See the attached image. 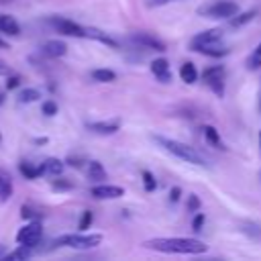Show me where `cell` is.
Returning <instances> with one entry per match:
<instances>
[{"label": "cell", "instance_id": "obj_1", "mask_svg": "<svg viewBox=\"0 0 261 261\" xmlns=\"http://www.w3.org/2000/svg\"><path fill=\"white\" fill-rule=\"evenodd\" d=\"M141 247L159 253H175V255H202L208 251V245L204 241L190 237H155L143 241Z\"/></svg>", "mask_w": 261, "mask_h": 261}, {"label": "cell", "instance_id": "obj_2", "mask_svg": "<svg viewBox=\"0 0 261 261\" xmlns=\"http://www.w3.org/2000/svg\"><path fill=\"white\" fill-rule=\"evenodd\" d=\"M151 139H153L163 151L171 153L173 157H177V159H181V161H186V163H192V165H198V167H208V165H210L204 155H200L194 147H190V145H186V143H181V141L167 139V137H161V135H153Z\"/></svg>", "mask_w": 261, "mask_h": 261}, {"label": "cell", "instance_id": "obj_3", "mask_svg": "<svg viewBox=\"0 0 261 261\" xmlns=\"http://www.w3.org/2000/svg\"><path fill=\"white\" fill-rule=\"evenodd\" d=\"M102 234L100 232H90V234H86L84 230H80V232H67V234H61V237H57L55 241H53V245L55 247H69V249H94V247H98L100 243H102Z\"/></svg>", "mask_w": 261, "mask_h": 261}, {"label": "cell", "instance_id": "obj_4", "mask_svg": "<svg viewBox=\"0 0 261 261\" xmlns=\"http://www.w3.org/2000/svg\"><path fill=\"white\" fill-rule=\"evenodd\" d=\"M239 4L232 2V0H214L210 4H204V6H198V14L200 16H208V18H232L237 12H239Z\"/></svg>", "mask_w": 261, "mask_h": 261}, {"label": "cell", "instance_id": "obj_5", "mask_svg": "<svg viewBox=\"0 0 261 261\" xmlns=\"http://www.w3.org/2000/svg\"><path fill=\"white\" fill-rule=\"evenodd\" d=\"M41 237H43V226H41V220H31L27 222L22 228H18L16 232V243L18 245H27V247H37L41 243Z\"/></svg>", "mask_w": 261, "mask_h": 261}, {"label": "cell", "instance_id": "obj_6", "mask_svg": "<svg viewBox=\"0 0 261 261\" xmlns=\"http://www.w3.org/2000/svg\"><path fill=\"white\" fill-rule=\"evenodd\" d=\"M47 20H49V24H51L57 33H61V35H65V37L86 39V27H82V24H77V22L65 18V16H49Z\"/></svg>", "mask_w": 261, "mask_h": 261}, {"label": "cell", "instance_id": "obj_7", "mask_svg": "<svg viewBox=\"0 0 261 261\" xmlns=\"http://www.w3.org/2000/svg\"><path fill=\"white\" fill-rule=\"evenodd\" d=\"M202 80L204 84L218 96H224V65H210L202 71Z\"/></svg>", "mask_w": 261, "mask_h": 261}, {"label": "cell", "instance_id": "obj_8", "mask_svg": "<svg viewBox=\"0 0 261 261\" xmlns=\"http://www.w3.org/2000/svg\"><path fill=\"white\" fill-rule=\"evenodd\" d=\"M128 39H130L135 45L143 47V49H153V51H159V53H163V51L167 49V47H165V43H163L159 37H155V35H151V33H145V31L130 33V35H128Z\"/></svg>", "mask_w": 261, "mask_h": 261}, {"label": "cell", "instance_id": "obj_9", "mask_svg": "<svg viewBox=\"0 0 261 261\" xmlns=\"http://www.w3.org/2000/svg\"><path fill=\"white\" fill-rule=\"evenodd\" d=\"M90 196L94 200H118L124 196V188L112 186V184H98L90 190Z\"/></svg>", "mask_w": 261, "mask_h": 261}, {"label": "cell", "instance_id": "obj_10", "mask_svg": "<svg viewBox=\"0 0 261 261\" xmlns=\"http://www.w3.org/2000/svg\"><path fill=\"white\" fill-rule=\"evenodd\" d=\"M224 37V31L222 29H208V31H202V33H196L190 41V47L192 51H196L198 47L202 45H210V43H220Z\"/></svg>", "mask_w": 261, "mask_h": 261}, {"label": "cell", "instance_id": "obj_11", "mask_svg": "<svg viewBox=\"0 0 261 261\" xmlns=\"http://www.w3.org/2000/svg\"><path fill=\"white\" fill-rule=\"evenodd\" d=\"M149 69H151V73L155 75V80H157L159 84H171V82H173V73H171L169 61H167L165 57L153 59L151 65H149Z\"/></svg>", "mask_w": 261, "mask_h": 261}, {"label": "cell", "instance_id": "obj_12", "mask_svg": "<svg viewBox=\"0 0 261 261\" xmlns=\"http://www.w3.org/2000/svg\"><path fill=\"white\" fill-rule=\"evenodd\" d=\"M86 128L94 135H114L120 128V120L118 118H110V120H94V122H86Z\"/></svg>", "mask_w": 261, "mask_h": 261}, {"label": "cell", "instance_id": "obj_13", "mask_svg": "<svg viewBox=\"0 0 261 261\" xmlns=\"http://www.w3.org/2000/svg\"><path fill=\"white\" fill-rule=\"evenodd\" d=\"M41 53L45 57H51V59H57V57H63L67 53V45L59 39H49L41 45Z\"/></svg>", "mask_w": 261, "mask_h": 261}, {"label": "cell", "instance_id": "obj_14", "mask_svg": "<svg viewBox=\"0 0 261 261\" xmlns=\"http://www.w3.org/2000/svg\"><path fill=\"white\" fill-rule=\"evenodd\" d=\"M86 39H94V41H98V43H102V45H106V47L118 49V41L112 39L108 33L96 29V27H86Z\"/></svg>", "mask_w": 261, "mask_h": 261}, {"label": "cell", "instance_id": "obj_15", "mask_svg": "<svg viewBox=\"0 0 261 261\" xmlns=\"http://www.w3.org/2000/svg\"><path fill=\"white\" fill-rule=\"evenodd\" d=\"M14 194V184H12V177L6 169L0 167V204H6Z\"/></svg>", "mask_w": 261, "mask_h": 261}, {"label": "cell", "instance_id": "obj_16", "mask_svg": "<svg viewBox=\"0 0 261 261\" xmlns=\"http://www.w3.org/2000/svg\"><path fill=\"white\" fill-rule=\"evenodd\" d=\"M202 133H204V139H206V143H208L210 147L220 149V151H228V147L224 145V141H222L220 133H218L212 124H204V126H202Z\"/></svg>", "mask_w": 261, "mask_h": 261}, {"label": "cell", "instance_id": "obj_17", "mask_svg": "<svg viewBox=\"0 0 261 261\" xmlns=\"http://www.w3.org/2000/svg\"><path fill=\"white\" fill-rule=\"evenodd\" d=\"M41 169H43V175H49V177H59L65 169V163L57 157H47L43 163H41Z\"/></svg>", "mask_w": 261, "mask_h": 261}, {"label": "cell", "instance_id": "obj_18", "mask_svg": "<svg viewBox=\"0 0 261 261\" xmlns=\"http://www.w3.org/2000/svg\"><path fill=\"white\" fill-rule=\"evenodd\" d=\"M0 33L2 35H10V37H16L20 35V24L14 16L10 14H0Z\"/></svg>", "mask_w": 261, "mask_h": 261}, {"label": "cell", "instance_id": "obj_19", "mask_svg": "<svg viewBox=\"0 0 261 261\" xmlns=\"http://www.w3.org/2000/svg\"><path fill=\"white\" fill-rule=\"evenodd\" d=\"M196 53H202V55H206V57H226L228 53H230V47H222V45H218V43H210V45H202V47H198L196 49Z\"/></svg>", "mask_w": 261, "mask_h": 261}, {"label": "cell", "instance_id": "obj_20", "mask_svg": "<svg viewBox=\"0 0 261 261\" xmlns=\"http://www.w3.org/2000/svg\"><path fill=\"white\" fill-rule=\"evenodd\" d=\"M88 179L90 181H98V184H102L106 179V169L98 159H90L88 161Z\"/></svg>", "mask_w": 261, "mask_h": 261}, {"label": "cell", "instance_id": "obj_21", "mask_svg": "<svg viewBox=\"0 0 261 261\" xmlns=\"http://www.w3.org/2000/svg\"><path fill=\"white\" fill-rule=\"evenodd\" d=\"M255 16H257V10H245V12H241V10H239L232 18H228V24H230V27H234V29H239V27H243V24L251 22Z\"/></svg>", "mask_w": 261, "mask_h": 261}, {"label": "cell", "instance_id": "obj_22", "mask_svg": "<svg viewBox=\"0 0 261 261\" xmlns=\"http://www.w3.org/2000/svg\"><path fill=\"white\" fill-rule=\"evenodd\" d=\"M179 77H181V82H186V84H196V80H198V69H196V65H194L192 61H186V63L179 67Z\"/></svg>", "mask_w": 261, "mask_h": 261}, {"label": "cell", "instance_id": "obj_23", "mask_svg": "<svg viewBox=\"0 0 261 261\" xmlns=\"http://www.w3.org/2000/svg\"><path fill=\"white\" fill-rule=\"evenodd\" d=\"M33 255V247H27V245H18V249H14L12 253H6L2 259L4 261H24Z\"/></svg>", "mask_w": 261, "mask_h": 261}, {"label": "cell", "instance_id": "obj_24", "mask_svg": "<svg viewBox=\"0 0 261 261\" xmlns=\"http://www.w3.org/2000/svg\"><path fill=\"white\" fill-rule=\"evenodd\" d=\"M90 75H92V80H94V82H98V84H110V82H114V80H116V73H114L112 69H106V67L92 69V71H90Z\"/></svg>", "mask_w": 261, "mask_h": 261}, {"label": "cell", "instance_id": "obj_25", "mask_svg": "<svg viewBox=\"0 0 261 261\" xmlns=\"http://www.w3.org/2000/svg\"><path fill=\"white\" fill-rule=\"evenodd\" d=\"M18 169H20V173L24 175V179H37L39 175H43L41 165H33V163H29V161H20V163H18Z\"/></svg>", "mask_w": 261, "mask_h": 261}, {"label": "cell", "instance_id": "obj_26", "mask_svg": "<svg viewBox=\"0 0 261 261\" xmlns=\"http://www.w3.org/2000/svg\"><path fill=\"white\" fill-rule=\"evenodd\" d=\"M37 100H41V92L37 88H24V90L18 92V102L20 104H33Z\"/></svg>", "mask_w": 261, "mask_h": 261}, {"label": "cell", "instance_id": "obj_27", "mask_svg": "<svg viewBox=\"0 0 261 261\" xmlns=\"http://www.w3.org/2000/svg\"><path fill=\"white\" fill-rule=\"evenodd\" d=\"M247 69H251V71L261 69V41L257 43V47L253 49V53L247 57Z\"/></svg>", "mask_w": 261, "mask_h": 261}, {"label": "cell", "instance_id": "obj_28", "mask_svg": "<svg viewBox=\"0 0 261 261\" xmlns=\"http://www.w3.org/2000/svg\"><path fill=\"white\" fill-rule=\"evenodd\" d=\"M20 218H22V220H41L43 214H41L37 208H33L31 204H22V206H20Z\"/></svg>", "mask_w": 261, "mask_h": 261}, {"label": "cell", "instance_id": "obj_29", "mask_svg": "<svg viewBox=\"0 0 261 261\" xmlns=\"http://www.w3.org/2000/svg\"><path fill=\"white\" fill-rule=\"evenodd\" d=\"M141 177H143V186H145V190H147V192H155V190H157V179H155V175H153L151 171L143 169Z\"/></svg>", "mask_w": 261, "mask_h": 261}, {"label": "cell", "instance_id": "obj_30", "mask_svg": "<svg viewBox=\"0 0 261 261\" xmlns=\"http://www.w3.org/2000/svg\"><path fill=\"white\" fill-rule=\"evenodd\" d=\"M71 188H73V184L67 177H59V179L51 181V190H55V192H65V190H71Z\"/></svg>", "mask_w": 261, "mask_h": 261}, {"label": "cell", "instance_id": "obj_31", "mask_svg": "<svg viewBox=\"0 0 261 261\" xmlns=\"http://www.w3.org/2000/svg\"><path fill=\"white\" fill-rule=\"evenodd\" d=\"M92 222H94V214H92L90 210H84V212H82V216H80L77 228H80V230H86V228H90V226H92Z\"/></svg>", "mask_w": 261, "mask_h": 261}, {"label": "cell", "instance_id": "obj_32", "mask_svg": "<svg viewBox=\"0 0 261 261\" xmlns=\"http://www.w3.org/2000/svg\"><path fill=\"white\" fill-rule=\"evenodd\" d=\"M243 226H245V228H241L243 232H247L249 237H253V239L261 241V226H259V224H253V222H245Z\"/></svg>", "mask_w": 261, "mask_h": 261}, {"label": "cell", "instance_id": "obj_33", "mask_svg": "<svg viewBox=\"0 0 261 261\" xmlns=\"http://www.w3.org/2000/svg\"><path fill=\"white\" fill-rule=\"evenodd\" d=\"M41 112H43L45 116H55V114H57V102H53V100H43V102H41Z\"/></svg>", "mask_w": 261, "mask_h": 261}, {"label": "cell", "instance_id": "obj_34", "mask_svg": "<svg viewBox=\"0 0 261 261\" xmlns=\"http://www.w3.org/2000/svg\"><path fill=\"white\" fill-rule=\"evenodd\" d=\"M200 206H202L200 198H198L196 194H188V202H186L188 212H200Z\"/></svg>", "mask_w": 261, "mask_h": 261}, {"label": "cell", "instance_id": "obj_35", "mask_svg": "<svg viewBox=\"0 0 261 261\" xmlns=\"http://www.w3.org/2000/svg\"><path fill=\"white\" fill-rule=\"evenodd\" d=\"M204 222H206L204 212H196V216H194V220H192V228H194L196 232H200V230H202V226H204Z\"/></svg>", "mask_w": 261, "mask_h": 261}, {"label": "cell", "instance_id": "obj_36", "mask_svg": "<svg viewBox=\"0 0 261 261\" xmlns=\"http://www.w3.org/2000/svg\"><path fill=\"white\" fill-rule=\"evenodd\" d=\"M18 84H20V77H18L16 73H12V75L8 73V75H6V88H8V90H12V88H16Z\"/></svg>", "mask_w": 261, "mask_h": 261}, {"label": "cell", "instance_id": "obj_37", "mask_svg": "<svg viewBox=\"0 0 261 261\" xmlns=\"http://www.w3.org/2000/svg\"><path fill=\"white\" fill-rule=\"evenodd\" d=\"M179 198H181V188L179 186H173L169 190V202H177Z\"/></svg>", "mask_w": 261, "mask_h": 261}, {"label": "cell", "instance_id": "obj_38", "mask_svg": "<svg viewBox=\"0 0 261 261\" xmlns=\"http://www.w3.org/2000/svg\"><path fill=\"white\" fill-rule=\"evenodd\" d=\"M10 73V67H8V63L4 61V59H0V75H8Z\"/></svg>", "mask_w": 261, "mask_h": 261}, {"label": "cell", "instance_id": "obj_39", "mask_svg": "<svg viewBox=\"0 0 261 261\" xmlns=\"http://www.w3.org/2000/svg\"><path fill=\"white\" fill-rule=\"evenodd\" d=\"M169 2H173V0H149V6H165Z\"/></svg>", "mask_w": 261, "mask_h": 261}, {"label": "cell", "instance_id": "obj_40", "mask_svg": "<svg viewBox=\"0 0 261 261\" xmlns=\"http://www.w3.org/2000/svg\"><path fill=\"white\" fill-rule=\"evenodd\" d=\"M2 102H4V94H0V104H2Z\"/></svg>", "mask_w": 261, "mask_h": 261}, {"label": "cell", "instance_id": "obj_41", "mask_svg": "<svg viewBox=\"0 0 261 261\" xmlns=\"http://www.w3.org/2000/svg\"><path fill=\"white\" fill-rule=\"evenodd\" d=\"M0 47H6V43H4V41H2V39H0Z\"/></svg>", "mask_w": 261, "mask_h": 261}, {"label": "cell", "instance_id": "obj_42", "mask_svg": "<svg viewBox=\"0 0 261 261\" xmlns=\"http://www.w3.org/2000/svg\"><path fill=\"white\" fill-rule=\"evenodd\" d=\"M259 143H261V133H259Z\"/></svg>", "mask_w": 261, "mask_h": 261}]
</instances>
